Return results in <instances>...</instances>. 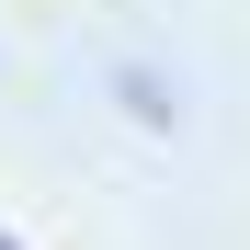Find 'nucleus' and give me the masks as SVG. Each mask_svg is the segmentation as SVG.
Segmentation results:
<instances>
[{"label": "nucleus", "mask_w": 250, "mask_h": 250, "mask_svg": "<svg viewBox=\"0 0 250 250\" xmlns=\"http://www.w3.org/2000/svg\"><path fill=\"white\" fill-rule=\"evenodd\" d=\"M0 250H23V239H12V228H0Z\"/></svg>", "instance_id": "nucleus-1"}]
</instances>
